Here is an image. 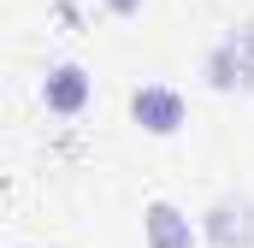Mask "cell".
Returning a JSON list of instances; mask_svg holds the SVG:
<instances>
[{"instance_id": "obj_2", "label": "cell", "mask_w": 254, "mask_h": 248, "mask_svg": "<svg viewBox=\"0 0 254 248\" xmlns=\"http://www.w3.org/2000/svg\"><path fill=\"white\" fill-rule=\"evenodd\" d=\"M201 225H207L213 248H254V201L249 195H219Z\"/></svg>"}, {"instance_id": "obj_5", "label": "cell", "mask_w": 254, "mask_h": 248, "mask_svg": "<svg viewBox=\"0 0 254 248\" xmlns=\"http://www.w3.org/2000/svg\"><path fill=\"white\" fill-rule=\"evenodd\" d=\"M142 237H148V248H195V225L172 207V201H148Z\"/></svg>"}, {"instance_id": "obj_3", "label": "cell", "mask_w": 254, "mask_h": 248, "mask_svg": "<svg viewBox=\"0 0 254 248\" xmlns=\"http://www.w3.org/2000/svg\"><path fill=\"white\" fill-rule=\"evenodd\" d=\"M130 113H136V124H142L148 136H172V130L184 124V95L166 89V83H142V89L130 95Z\"/></svg>"}, {"instance_id": "obj_6", "label": "cell", "mask_w": 254, "mask_h": 248, "mask_svg": "<svg viewBox=\"0 0 254 248\" xmlns=\"http://www.w3.org/2000/svg\"><path fill=\"white\" fill-rule=\"evenodd\" d=\"M107 6H113V12L125 18V12H136V6H142V0H107Z\"/></svg>"}, {"instance_id": "obj_4", "label": "cell", "mask_w": 254, "mask_h": 248, "mask_svg": "<svg viewBox=\"0 0 254 248\" xmlns=\"http://www.w3.org/2000/svg\"><path fill=\"white\" fill-rule=\"evenodd\" d=\"M89 95H95V83H89L83 65H54L48 83H42V101H48V113H60V119H77V113L89 107Z\"/></svg>"}, {"instance_id": "obj_1", "label": "cell", "mask_w": 254, "mask_h": 248, "mask_svg": "<svg viewBox=\"0 0 254 248\" xmlns=\"http://www.w3.org/2000/svg\"><path fill=\"white\" fill-rule=\"evenodd\" d=\"M207 83L213 89H254V24H243V30H231L213 54H207Z\"/></svg>"}]
</instances>
